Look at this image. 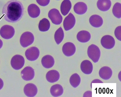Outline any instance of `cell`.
<instances>
[{
    "mask_svg": "<svg viewBox=\"0 0 121 97\" xmlns=\"http://www.w3.org/2000/svg\"><path fill=\"white\" fill-rule=\"evenodd\" d=\"M4 86L3 81L2 79L0 78V90L2 89Z\"/></svg>",
    "mask_w": 121,
    "mask_h": 97,
    "instance_id": "cell-30",
    "label": "cell"
},
{
    "mask_svg": "<svg viewBox=\"0 0 121 97\" xmlns=\"http://www.w3.org/2000/svg\"><path fill=\"white\" fill-rule=\"evenodd\" d=\"M34 40V35L30 32H26L21 35L20 43L23 47L26 48L33 43Z\"/></svg>",
    "mask_w": 121,
    "mask_h": 97,
    "instance_id": "cell-3",
    "label": "cell"
},
{
    "mask_svg": "<svg viewBox=\"0 0 121 97\" xmlns=\"http://www.w3.org/2000/svg\"><path fill=\"white\" fill-rule=\"evenodd\" d=\"M81 81L80 77L77 73L72 75L70 78L69 82L70 84L74 88L78 86L80 83Z\"/></svg>",
    "mask_w": 121,
    "mask_h": 97,
    "instance_id": "cell-25",
    "label": "cell"
},
{
    "mask_svg": "<svg viewBox=\"0 0 121 97\" xmlns=\"http://www.w3.org/2000/svg\"><path fill=\"white\" fill-rule=\"evenodd\" d=\"M50 92L53 97H59L63 94L64 89L62 86L56 84L52 87L50 89Z\"/></svg>",
    "mask_w": 121,
    "mask_h": 97,
    "instance_id": "cell-22",
    "label": "cell"
},
{
    "mask_svg": "<svg viewBox=\"0 0 121 97\" xmlns=\"http://www.w3.org/2000/svg\"><path fill=\"white\" fill-rule=\"evenodd\" d=\"M50 23L49 20L47 18H44L40 21L39 28L41 31H47L50 29Z\"/></svg>",
    "mask_w": 121,
    "mask_h": 97,
    "instance_id": "cell-24",
    "label": "cell"
},
{
    "mask_svg": "<svg viewBox=\"0 0 121 97\" xmlns=\"http://www.w3.org/2000/svg\"><path fill=\"white\" fill-rule=\"evenodd\" d=\"M24 10L21 2L17 0H12L4 5L2 12L5 20L11 23H15L22 17Z\"/></svg>",
    "mask_w": 121,
    "mask_h": 97,
    "instance_id": "cell-1",
    "label": "cell"
},
{
    "mask_svg": "<svg viewBox=\"0 0 121 97\" xmlns=\"http://www.w3.org/2000/svg\"><path fill=\"white\" fill-rule=\"evenodd\" d=\"M28 12L30 17L35 18H37L39 15L40 10L39 7L36 4H31L28 7Z\"/></svg>",
    "mask_w": 121,
    "mask_h": 97,
    "instance_id": "cell-18",
    "label": "cell"
},
{
    "mask_svg": "<svg viewBox=\"0 0 121 97\" xmlns=\"http://www.w3.org/2000/svg\"><path fill=\"white\" fill-rule=\"evenodd\" d=\"M25 63V59L22 56L16 55L14 56L11 59V66L14 69L19 70L22 68Z\"/></svg>",
    "mask_w": 121,
    "mask_h": 97,
    "instance_id": "cell-6",
    "label": "cell"
},
{
    "mask_svg": "<svg viewBox=\"0 0 121 97\" xmlns=\"http://www.w3.org/2000/svg\"><path fill=\"white\" fill-rule=\"evenodd\" d=\"M87 53L89 58L95 63L98 61L100 56V51L97 46L94 44L89 46L87 49Z\"/></svg>",
    "mask_w": 121,
    "mask_h": 97,
    "instance_id": "cell-2",
    "label": "cell"
},
{
    "mask_svg": "<svg viewBox=\"0 0 121 97\" xmlns=\"http://www.w3.org/2000/svg\"><path fill=\"white\" fill-rule=\"evenodd\" d=\"M48 17L52 23L56 25H60L63 20V17L59 11L56 9H53L50 10L48 13Z\"/></svg>",
    "mask_w": 121,
    "mask_h": 97,
    "instance_id": "cell-5",
    "label": "cell"
},
{
    "mask_svg": "<svg viewBox=\"0 0 121 97\" xmlns=\"http://www.w3.org/2000/svg\"><path fill=\"white\" fill-rule=\"evenodd\" d=\"M24 93L28 97H34L38 93V88L32 84H27L24 88Z\"/></svg>",
    "mask_w": 121,
    "mask_h": 97,
    "instance_id": "cell-12",
    "label": "cell"
},
{
    "mask_svg": "<svg viewBox=\"0 0 121 97\" xmlns=\"http://www.w3.org/2000/svg\"><path fill=\"white\" fill-rule=\"evenodd\" d=\"M75 18L71 13L65 18L63 22V25L65 30L68 31L72 29L75 25Z\"/></svg>",
    "mask_w": 121,
    "mask_h": 97,
    "instance_id": "cell-9",
    "label": "cell"
},
{
    "mask_svg": "<svg viewBox=\"0 0 121 97\" xmlns=\"http://www.w3.org/2000/svg\"><path fill=\"white\" fill-rule=\"evenodd\" d=\"M38 4L43 6H46L49 4L50 0H36Z\"/></svg>",
    "mask_w": 121,
    "mask_h": 97,
    "instance_id": "cell-29",
    "label": "cell"
},
{
    "mask_svg": "<svg viewBox=\"0 0 121 97\" xmlns=\"http://www.w3.org/2000/svg\"><path fill=\"white\" fill-rule=\"evenodd\" d=\"M112 71L109 67L104 66L99 70V75L100 77L105 80L110 79L112 75Z\"/></svg>",
    "mask_w": 121,
    "mask_h": 97,
    "instance_id": "cell-14",
    "label": "cell"
},
{
    "mask_svg": "<svg viewBox=\"0 0 121 97\" xmlns=\"http://www.w3.org/2000/svg\"><path fill=\"white\" fill-rule=\"evenodd\" d=\"M91 34L86 31H82L79 32L77 35L78 40L82 43L88 42L91 39Z\"/></svg>",
    "mask_w": 121,
    "mask_h": 97,
    "instance_id": "cell-19",
    "label": "cell"
},
{
    "mask_svg": "<svg viewBox=\"0 0 121 97\" xmlns=\"http://www.w3.org/2000/svg\"><path fill=\"white\" fill-rule=\"evenodd\" d=\"M42 64L44 68L49 69L53 66L55 63L54 59L52 56L46 55L42 58Z\"/></svg>",
    "mask_w": 121,
    "mask_h": 97,
    "instance_id": "cell-16",
    "label": "cell"
},
{
    "mask_svg": "<svg viewBox=\"0 0 121 97\" xmlns=\"http://www.w3.org/2000/svg\"><path fill=\"white\" fill-rule=\"evenodd\" d=\"M64 37V31L61 27L56 31L54 35L55 40L57 44H59L62 41Z\"/></svg>",
    "mask_w": 121,
    "mask_h": 97,
    "instance_id": "cell-26",
    "label": "cell"
},
{
    "mask_svg": "<svg viewBox=\"0 0 121 97\" xmlns=\"http://www.w3.org/2000/svg\"><path fill=\"white\" fill-rule=\"evenodd\" d=\"M39 49L35 47L30 48L25 52V55L27 59L31 61L37 60L39 57Z\"/></svg>",
    "mask_w": 121,
    "mask_h": 97,
    "instance_id": "cell-7",
    "label": "cell"
},
{
    "mask_svg": "<svg viewBox=\"0 0 121 97\" xmlns=\"http://www.w3.org/2000/svg\"><path fill=\"white\" fill-rule=\"evenodd\" d=\"M60 77L59 73L55 70L48 71L46 75V78L48 81L51 83L56 82L59 80Z\"/></svg>",
    "mask_w": 121,
    "mask_h": 97,
    "instance_id": "cell-15",
    "label": "cell"
},
{
    "mask_svg": "<svg viewBox=\"0 0 121 97\" xmlns=\"http://www.w3.org/2000/svg\"><path fill=\"white\" fill-rule=\"evenodd\" d=\"M14 29L12 26L6 25L0 30V35L3 39L8 40L13 38L15 34Z\"/></svg>",
    "mask_w": 121,
    "mask_h": 97,
    "instance_id": "cell-4",
    "label": "cell"
},
{
    "mask_svg": "<svg viewBox=\"0 0 121 97\" xmlns=\"http://www.w3.org/2000/svg\"><path fill=\"white\" fill-rule=\"evenodd\" d=\"M112 13L115 17L118 18L121 17V4L119 3H116L113 6Z\"/></svg>",
    "mask_w": 121,
    "mask_h": 97,
    "instance_id": "cell-27",
    "label": "cell"
},
{
    "mask_svg": "<svg viewBox=\"0 0 121 97\" xmlns=\"http://www.w3.org/2000/svg\"><path fill=\"white\" fill-rule=\"evenodd\" d=\"M62 51L64 54L67 57L73 55L76 52V47L73 43L67 42L65 43L62 48Z\"/></svg>",
    "mask_w": 121,
    "mask_h": 97,
    "instance_id": "cell-11",
    "label": "cell"
},
{
    "mask_svg": "<svg viewBox=\"0 0 121 97\" xmlns=\"http://www.w3.org/2000/svg\"><path fill=\"white\" fill-rule=\"evenodd\" d=\"M100 42L103 47L108 49L113 48L115 44V41L114 38L112 36L109 35H105L102 37Z\"/></svg>",
    "mask_w": 121,
    "mask_h": 97,
    "instance_id": "cell-8",
    "label": "cell"
},
{
    "mask_svg": "<svg viewBox=\"0 0 121 97\" xmlns=\"http://www.w3.org/2000/svg\"><path fill=\"white\" fill-rule=\"evenodd\" d=\"M3 45V43L2 41L0 39V49L2 47Z\"/></svg>",
    "mask_w": 121,
    "mask_h": 97,
    "instance_id": "cell-31",
    "label": "cell"
},
{
    "mask_svg": "<svg viewBox=\"0 0 121 97\" xmlns=\"http://www.w3.org/2000/svg\"><path fill=\"white\" fill-rule=\"evenodd\" d=\"M81 69L82 71L85 74H90L93 71V64L89 61L85 60L81 63Z\"/></svg>",
    "mask_w": 121,
    "mask_h": 97,
    "instance_id": "cell-13",
    "label": "cell"
},
{
    "mask_svg": "<svg viewBox=\"0 0 121 97\" xmlns=\"http://www.w3.org/2000/svg\"><path fill=\"white\" fill-rule=\"evenodd\" d=\"M72 4L69 0H64L60 5V11L62 14L66 15L71 9Z\"/></svg>",
    "mask_w": 121,
    "mask_h": 97,
    "instance_id": "cell-23",
    "label": "cell"
},
{
    "mask_svg": "<svg viewBox=\"0 0 121 97\" xmlns=\"http://www.w3.org/2000/svg\"><path fill=\"white\" fill-rule=\"evenodd\" d=\"M115 37L119 40L121 41V26L117 27L114 31Z\"/></svg>",
    "mask_w": 121,
    "mask_h": 97,
    "instance_id": "cell-28",
    "label": "cell"
},
{
    "mask_svg": "<svg viewBox=\"0 0 121 97\" xmlns=\"http://www.w3.org/2000/svg\"><path fill=\"white\" fill-rule=\"evenodd\" d=\"M87 9L86 4L82 2L77 3L73 7L74 12L79 15H82L86 13Z\"/></svg>",
    "mask_w": 121,
    "mask_h": 97,
    "instance_id": "cell-21",
    "label": "cell"
},
{
    "mask_svg": "<svg viewBox=\"0 0 121 97\" xmlns=\"http://www.w3.org/2000/svg\"><path fill=\"white\" fill-rule=\"evenodd\" d=\"M97 5L100 11L105 12L108 10L111 6L110 0H98Z\"/></svg>",
    "mask_w": 121,
    "mask_h": 97,
    "instance_id": "cell-20",
    "label": "cell"
},
{
    "mask_svg": "<svg viewBox=\"0 0 121 97\" xmlns=\"http://www.w3.org/2000/svg\"><path fill=\"white\" fill-rule=\"evenodd\" d=\"M21 75L23 80L25 81L32 80L35 76L34 70L30 67H26L21 71Z\"/></svg>",
    "mask_w": 121,
    "mask_h": 97,
    "instance_id": "cell-10",
    "label": "cell"
},
{
    "mask_svg": "<svg viewBox=\"0 0 121 97\" xmlns=\"http://www.w3.org/2000/svg\"><path fill=\"white\" fill-rule=\"evenodd\" d=\"M89 21L91 25L95 28L101 26L103 24V20L102 18L97 15L92 16L89 18Z\"/></svg>",
    "mask_w": 121,
    "mask_h": 97,
    "instance_id": "cell-17",
    "label": "cell"
}]
</instances>
